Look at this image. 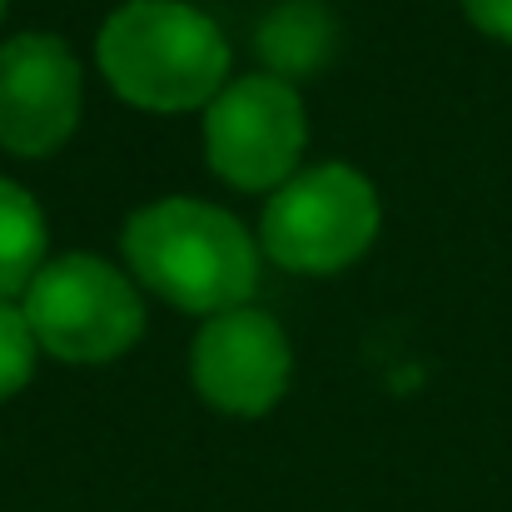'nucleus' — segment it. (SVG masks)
<instances>
[{
	"label": "nucleus",
	"mask_w": 512,
	"mask_h": 512,
	"mask_svg": "<svg viewBox=\"0 0 512 512\" xmlns=\"http://www.w3.org/2000/svg\"><path fill=\"white\" fill-rule=\"evenodd\" d=\"M105 85L135 110H209L229 85L234 50L224 30L189 0H125L95 40Z\"/></svg>",
	"instance_id": "f03ea898"
},
{
	"label": "nucleus",
	"mask_w": 512,
	"mask_h": 512,
	"mask_svg": "<svg viewBox=\"0 0 512 512\" xmlns=\"http://www.w3.org/2000/svg\"><path fill=\"white\" fill-rule=\"evenodd\" d=\"M50 224L35 204V194L0 174V299H20L30 279L45 269Z\"/></svg>",
	"instance_id": "6e6552de"
},
{
	"label": "nucleus",
	"mask_w": 512,
	"mask_h": 512,
	"mask_svg": "<svg viewBox=\"0 0 512 512\" xmlns=\"http://www.w3.org/2000/svg\"><path fill=\"white\" fill-rule=\"evenodd\" d=\"M309 145V115L289 80L239 75L204 110V155L209 170L234 189H279L299 174Z\"/></svg>",
	"instance_id": "39448f33"
},
{
	"label": "nucleus",
	"mask_w": 512,
	"mask_h": 512,
	"mask_svg": "<svg viewBox=\"0 0 512 512\" xmlns=\"http://www.w3.org/2000/svg\"><path fill=\"white\" fill-rule=\"evenodd\" d=\"M35 358H40V343H35V329H30L20 299H0V403L30 383Z\"/></svg>",
	"instance_id": "9d476101"
},
{
	"label": "nucleus",
	"mask_w": 512,
	"mask_h": 512,
	"mask_svg": "<svg viewBox=\"0 0 512 512\" xmlns=\"http://www.w3.org/2000/svg\"><path fill=\"white\" fill-rule=\"evenodd\" d=\"M40 353L60 363H110L145 334L140 289L95 254H60L20 294Z\"/></svg>",
	"instance_id": "7ed1b4c3"
},
{
	"label": "nucleus",
	"mask_w": 512,
	"mask_h": 512,
	"mask_svg": "<svg viewBox=\"0 0 512 512\" xmlns=\"http://www.w3.org/2000/svg\"><path fill=\"white\" fill-rule=\"evenodd\" d=\"M85 110V75L60 35L25 30L0 45V150L20 160L55 155Z\"/></svg>",
	"instance_id": "423d86ee"
},
{
	"label": "nucleus",
	"mask_w": 512,
	"mask_h": 512,
	"mask_svg": "<svg viewBox=\"0 0 512 512\" xmlns=\"http://www.w3.org/2000/svg\"><path fill=\"white\" fill-rule=\"evenodd\" d=\"M378 239V189L348 165L284 179L259 219V249L289 274H339Z\"/></svg>",
	"instance_id": "20e7f679"
},
{
	"label": "nucleus",
	"mask_w": 512,
	"mask_h": 512,
	"mask_svg": "<svg viewBox=\"0 0 512 512\" xmlns=\"http://www.w3.org/2000/svg\"><path fill=\"white\" fill-rule=\"evenodd\" d=\"M329 45H334V25H329L324 5H314V0L279 5L264 20V30H259V55L274 65L279 80L304 75V70H319L329 60Z\"/></svg>",
	"instance_id": "1a4fd4ad"
},
{
	"label": "nucleus",
	"mask_w": 512,
	"mask_h": 512,
	"mask_svg": "<svg viewBox=\"0 0 512 512\" xmlns=\"http://www.w3.org/2000/svg\"><path fill=\"white\" fill-rule=\"evenodd\" d=\"M5 5H10V0H0V20H5Z\"/></svg>",
	"instance_id": "f8f14e48"
},
{
	"label": "nucleus",
	"mask_w": 512,
	"mask_h": 512,
	"mask_svg": "<svg viewBox=\"0 0 512 512\" xmlns=\"http://www.w3.org/2000/svg\"><path fill=\"white\" fill-rule=\"evenodd\" d=\"M294 348L289 334L264 309H224L199 324L189 343V378L194 393L229 413V418H259L289 393Z\"/></svg>",
	"instance_id": "0eeeda50"
},
{
	"label": "nucleus",
	"mask_w": 512,
	"mask_h": 512,
	"mask_svg": "<svg viewBox=\"0 0 512 512\" xmlns=\"http://www.w3.org/2000/svg\"><path fill=\"white\" fill-rule=\"evenodd\" d=\"M120 244L130 274L145 289L199 319L249 304L259 284V244L249 239V229L229 209L189 194H170L135 209L125 219Z\"/></svg>",
	"instance_id": "f257e3e1"
},
{
	"label": "nucleus",
	"mask_w": 512,
	"mask_h": 512,
	"mask_svg": "<svg viewBox=\"0 0 512 512\" xmlns=\"http://www.w3.org/2000/svg\"><path fill=\"white\" fill-rule=\"evenodd\" d=\"M458 5H463V15H468L483 35L512 45V0H458Z\"/></svg>",
	"instance_id": "9b49d317"
}]
</instances>
